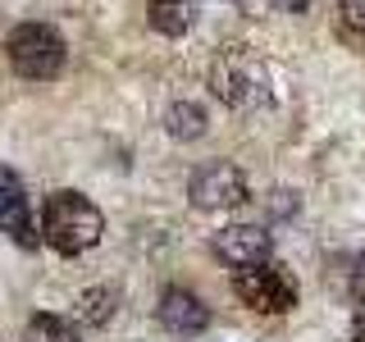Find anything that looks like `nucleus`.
I'll return each instance as SVG.
<instances>
[{"label": "nucleus", "mask_w": 365, "mask_h": 342, "mask_svg": "<svg viewBox=\"0 0 365 342\" xmlns=\"http://www.w3.org/2000/svg\"><path fill=\"white\" fill-rule=\"evenodd\" d=\"M187 201L197 210H233V205L247 201V174L228 160H210L201 165L187 182Z\"/></svg>", "instance_id": "nucleus-4"}, {"label": "nucleus", "mask_w": 365, "mask_h": 342, "mask_svg": "<svg viewBox=\"0 0 365 342\" xmlns=\"http://www.w3.org/2000/svg\"><path fill=\"white\" fill-rule=\"evenodd\" d=\"M146 23L160 37H187L192 23H197V5L192 0H151L146 5Z\"/></svg>", "instance_id": "nucleus-9"}, {"label": "nucleus", "mask_w": 365, "mask_h": 342, "mask_svg": "<svg viewBox=\"0 0 365 342\" xmlns=\"http://www.w3.org/2000/svg\"><path fill=\"white\" fill-rule=\"evenodd\" d=\"M23 342H83V333H78L68 319H60V315H32Z\"/></svg>", "instance_id": "nucleus-12"}, {"label": "nucleus", "mask_w": 365, "mask_h": 342, "mask_svg": "<svg viewBox=\"0 0 365 342\" xmlns=\"http://www.w3.org/2000/svg\"><path fill=\"white\" fill-rule=\"evenodd\" d=\"M351 342H365V296L356 306V324H351Z\"/></svg>", "instance_id": "nucleus-14"}, {"label": "nucleus", "mask_w": 365, "mask_h": 342, "mask_svg": "<svg viewBox=\"0 0 365 342\" xmlns=\"http://www.w3.org/2000/svg\"><path fill=\"white\" fill-rule=\"evenodd\" d=\"M356 292H361V296H365V256H361V260H356Z\"/></svg>", "instance_id": "nucleus-16"}, {"label": "nucleus", "mask_w": 365, "mask_h": 342, "mask_svg": "<svg viewBox=\"0 0 365 342\" xmlns=\"http://www.w3.org/2000/svg\"><path fill=\"white\" fill-rule=\"evenodd\" d=\"M114 306H119V292L114 288H87L83 296H78V306H73V315H78V324H106V319L114 315Z\"/></svg>", "instance_id": "nucleus-11"}, {"label": "nucleus", "mask_w": 365, "mask_h": 342, "mask_svg": "<svg viewBox=\"0 0 365 342\" xmlns=\"http://www.w3.org/2000/svg\"><path fill=\"white\" fill-rule=\"evenodd\" d=\"M0 228L19 237V247H37V228L28 224V197H23V182L0 165Z\"/></svg>", "instance_id": "nucleus-7"}, {"label": "nucleus", "mask_w": 365, "mask_h": 342, "mask_svg": "<svg viewBox=\"0 0 365 342\" xmlns=\"http://www.w3.org/2000/svg\"><path fill=\"white\" fill-rule=\"evenodd\" d=\"M338 28H342V37L365 41V0H342L338 5Z\"/></svg>", "instance_id": "nucleus-13"}, {"label": "nucleus", "mask_w": 365, "mask_h": 342, "mask_svg": "<svg viewBox=\"0 0 365 342\" xmlns=\"http://www.w3.org/2000/svg\"><path fill=\"white\" fill-rule=\"evenodd\" d=\"M274 5H279V9H283V14H302V9H306V5H311V0H274Z\"/></svg>", "instance_id": "nucleus-15"}, {"label": "nucleus", "mask_w": 365, "mask_h": 342, "mask_svg": "<svg viewBox=\"0 0 365 342\" xmlns=\"http://www.w3.org/2000/svg\"><path fill=\"white\" fill-rule=\"evenodd\" d=\"M155 315H160V324H165L169 333H178V338H197V333L210 328V311H205V301L197 292H187V288H169L165 296H160Z\"/></svg>", "instance_id": "nucleus-6"}, {"label": "nucleus", "mask_w": 365, "mask_h": 342, "mask_svg": "<svg viewBox=\"0 0 365 342\" xmlns=\"http://www.w3.org/2000/svg\"><path fill=\"white\" fill-rule=\"evenodd\" d=\"M205 128H210V119H205V105H197V100H174L165 110V133L174 142H197V137H205Z\"/></svg>", "instance_id": "nucleus-10"}, {"label": "nucleus", "mask_w": 365, "mask_h": 342, "mask_svg": "<svg viewBox=\"0 0 365 342\" xmlns=\"http://www.w3.org/2000/svg\"><path fill=\"white\" fill-rule=\"evenodd\" d=\"M233 288H237V296H242L251 311H260V315H288L292 306H297L292 279L279 265H269V260H265V265L237 269L233 274Z\"/></svg>", "instance_id": "nucleus-3"}, {"label": "nucleus", "mask_w": 365, "mask_h": 342, "mask_svg": "<svg viewBox=\"0 0 365 342\" xmlns=\"http://www.w3.org/2000/svg\"><path fill=\"white\" fill-rule=\"evenodd\" d=\"M210 251L215 260L228 269H247V265H265L269 251H274V237L256 224H228L210 237Z\"/></svg>", "instance_id": "nucleus-5"}, {"label": "nucleus", "mask_w": 365, "mask_h": 342, "mask_svg": "<svg viewBox=\"0 0 365 342\" xmlns=\"http://www.w3.org/2000/svg\"><path fill=\"white\" fill-rule=\"evenodd\" d=\"M101 233H106V219H101V210L83 192H55V197H46L41 237H46L51 251H60V256H83V251H91L101 242Z\"/></svg>", "instance_id": "nucleus-1"}, {"label": "nucleus", "mask_w": 365, "mask_h": 342, "mask_svg": "<svg viewBox=\"0 0 365 342\" xmlns=\"http://www.w3.org/2000/svg\"><path fill=\"white\" fill-rule=\"evenodd\" d=\"M210 91L224 100V105L237 110V105H247V100H251L256 78H251L237 60H228V55H224V60H215V68H210Z\"/></svg>", "instance_id": "nucleus-8"}, {"label": "nucleus", "mask_w": 365, "mask_h": 342, "mask_svg": "<svg viewBox=\"0 0 365 342\" xmlns=\"http://www.w3.org/2000/svg\"><path fill=\"white\" fill-rule=\"evenodd\" d=\"M5 55L9 68L28 83H46V78H60L64 68V37L51 28V23H19L5 37Z\"/></svg>", "instance_id": "nucleus-2"}]
</instances>
